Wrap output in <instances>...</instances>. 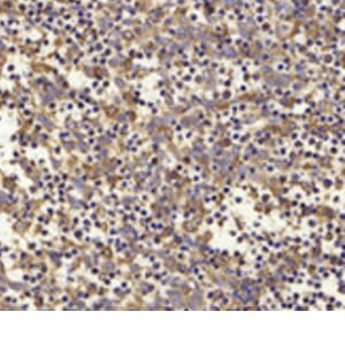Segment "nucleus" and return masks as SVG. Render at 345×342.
I'll return each mask as SVG.
<instances>
[{"instance_id":"f03ea898","label":"nucleus","mask_w":345,"mask_h":342,"mask_svg":"<svg viewBox=\"0 0 345 342\" xmlns=\"http://www.w3.org/2000/svg\"><path fill=\"white\" fill-rule=\"evenodd\" d=\"M0 267H1V265H0Z\"/></svg>"},{"instance_id":"f257e3e1","label":"nucleus","mask_w":345,"mask_h":342,"mask_svg":"<svg viewBox=\"0 0 345 342\" xmlns=\"http://www.w3.org/2000/svg\"><path fill=\"white\" fill-rule=\"evenodd\" d=\"M39 120H40V122H43V123L45 124L46 127H50V128H53V124L50 123L49 121H46V119H45V118H44V116H41V115H40V116H39Z\"/></svg>"}]
</instances>
